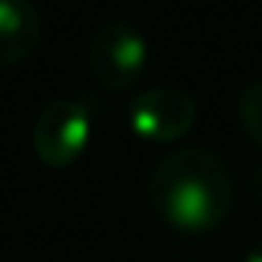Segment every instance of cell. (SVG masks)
<instances>
[{"instance_id":"3957f363","label":"cell","mask_w":262,"mask_h":262,"mask_svg":"<svg viewBox=\"0 0 262 262\" xmlns=\"http://www.w3.org/2000/svg\"><path fill=\"white\" fill-rule=\"evenodd\" d=\"M90 133H93V116L90 106L80 100H47L40 106L37 120H33V153L40 156V163L53 169L73 166L83 156Z\"/></svg>"},{"instance_id":"52a82bcc","label":"cell","mask_w":262,"mask_h":262,"mask_svg":"<svg viewBox=\"0 0 262 262\" xmlns=\"http://www.w3.org/2000/svg\"><path fill=\"white\" fill-rule=\"evenodd\" d=\"M243 262H262V239H259V243H256V246H252V249L243 256Z\"/></svg>"},{"instance_id":"8992f818","label":"cell","mask_w":262,"mask_h":262,"mask_svg":"<svg viewBox=\"0 0 262 262\" xmlns=\"http://www.w3.org/2000/svg\"><path fill=\"white\" fill-rule=\"evenodd\" d=\"M236 120L243 126V133L249 136V143L262 149V77L249 80L236 96Z\"/></svg>"},{"instance_id":"5b68a950","label":"cell","mask_w":262,"mask_h":262,"mask_svg":"<svg viewBox=\"0 0 262 262\" xmlns=\"http://www.w3.org/2000/svg\"><path fill=\"white\" fill-rule=\"evenodd\" d=\"M43 20L33 0H0V67H17L33 57Z\"/></svg>"},{"instance_id":"6da1fadb","label":"cell","mask_w":262,"mask_h":262,"mask_svg":"<svg viewBox=\"0 0 262 262\" xmlns=\"http://www.w3.org/2000/svg\"><path fill=\"white\" fill-rule=\"evenodd\" d=\"M153 212L176 232H212L232 216L236 179L219 153L206 146H183L163 156L146 179Z\"/></svg>"},{"instance_id":"277c9868","label":"cell","mask_w":262,"mask_h":262,"mask_svg":"<svg viewBox=\"0 0 262 262\" xmlns=\"http://www.w3.org/2000/svg\"><path fill=\"white\" fill-rule=\"evenodd\" d=\"M199 106L183 86H146L133 93L126 123L146 143H176L196 126Z\"/></svg>"},{"instance_id":"7a4b0ae2","label":"cell","mask_w":262,"mask_h":262,"mask_svg":"<svg viewBox=\"0 0 262 262\" xmlns=\"http://www.w3.org/2000/svg\"><path fill=\"white\" fill-rule=\"evenodd\" d=\"M86 63L100 86L113 90V93L133 90L146 73L149 40L140 27L126 24V20H106L90 37Z\"/></svg>"}]
</instances>
